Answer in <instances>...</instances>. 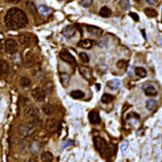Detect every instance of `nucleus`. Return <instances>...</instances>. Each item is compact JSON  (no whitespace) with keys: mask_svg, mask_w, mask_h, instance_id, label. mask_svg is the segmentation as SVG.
<instances>
[{"mask_svg":"<svg viewBox=\"0 0 162 162\" xmlns=\"http://www.w3.org/2000/svg\"><path fill=\"white\" fill-rule=\"evenodd\" d=\"M5 25L12 29L24 28L27 25L28 19L25 13L21 9L12 8L7 12L4 19Z\"/></svg>","mask_w":162,"mask_h":162,"instance_id":"nucleus-1","label":"nucleus"},{"mask_svg":"<svg viewBox=\"0 0 162 162\" xmlns=\"http://www.w3.org/2000/svg\"><path fill=\"white\" fill-rule=\"evenodd\" d=\"M19 134L21 137H30L35 133V127L33 126L32 123L29 122H25V123H22L19 127Z\"/></svg>","mask_w":162,"mask_h":162,"instance_id":"nucleus-2","label":"nucleus"},{"mask_svg":"<svg viewBox=\"0 0 162 162\" xmlns=\"http://www.w3.org/2000/svg\"><path fill=\"white\" fill-rule=\"evenodd\" d=\"M18 44H16V42L15 40H13V39H8L7 41L5 43V49L6 52H8L10 54H16V52H18Z\"/></svg>","mask_w":162,"mask_h":162,"instance_id":"nucleus-3","label":"nucleus"},{"mask_svg":"<svg viewBox=\"0 0 162 162\" xmlns=\"http://www.w3.org/2000/svg\"><path fill=\"white\" fill-rule=\"evenodd\" d=\"M93 143H94L95 148H96L99 153H104L106 148H107V144H106V141L104 140L103 138L95 137L93 139Z\"/></svg>","mask_w":162,"mask_h":162,"instance_id":"nucleus-4","label":"nucleus"},{"mask_svg":"<svg viewBox=\"0 0 162 162\" xmlns=\"http://www.w3.org/2000/svg\"><path fill=\"white\" fill-rule=\"evenodd\" d=\"M45 126L48 132L54 133L58 128V121L57 120H54V118H49V120H47V121H46Z\"/></svg>","mask_w":162,"mask_h":162,"instance_id":"nucleus-5","label":"nucleus"},{"mask_svg":"<svg viewBox=\"0 0 162 162\" xmlns=\"http://www.w3.org/2000/svg\"><path fill=\"white\" fill-rule=\"evenodd\" d=\"M59 57H60L62 60L67 62V63L71 64V65H76V59L72 54H70L67 51H61L59 52Z\"/></svg>","mask_w":162,"mask_h":162,"instance_id":"nucleus-6","label":"nucleus"},{"mask_svg":"<svg viewBox=\"0 0 162 162\" xmlns=\"http://www.w3.org/2000/svg\"><path fill=\"white\" fill-rule=\"evenodd\" d=\"M143 90L145 91V94L148 97H154L158 93L157 89L151 84H145V85L143 87Z\"/></svg>","mask_w":162,"mask_h":162,"instance_id":"nucleus-7","label":"nucleus"},{"mask_svg":"<svg viewBox=\"0 0 162 162\" xmlns=\"http://www.w3.org/2000/svg\"><path fill=\"white\" fill-rule=\"evenodd\" d=\"M32 96L34 98L35 101L37 102H43L45 100V97H46V94L44 93L43 89L40 87H35L34 89L32 90Z\"/></svg>","mask_w":162,"mask_h":162,"instance_id":"nucleus-8","label":"nucleus"},{"mask_svg":"<svg viewBox=\"0 0 162 162\" xmlns=\"http://www.w3.org/2000/svg\"><path fill=\"white\" fill-rule=\"evenodd\" d=\"M24 114H25L26 117L31 118H37V117H39V115H40V113H39L38 108L36 107V106H33V105L28 106V107L25 109Z\"/></svg>","mask_w":162,"mask_h":162,"instance_id":"nucleus-9","label":"nucleus"},{"mask_svg":"<svg viewBox=\"0 0 162 162\" xmlns=\"http://www.w3.org/2000/svg\"><path fill=\"white\" fill-rule=\"evenodd\" d=\"M88 120L92 124H99L101 122V118L96 111H90L88 114Z\"/></svg>","mask_w":162,"mask_h":162,"instance_id":"nucleus-10","label":"nucleus"},{"mask_svg":"<svg viewBox=\"0 0 162 162\" xmlns=\"http://www.w3.org/2000/svg\"><path fill=\"white\" fill-rule=\"evenodd\" d=\"M158 104L157 101L154 100V99H148L146 101V109L150 112H154L157 109Z\"/></svg>","mask_w":162,"mask_h":162,"instance_id":"nucleus-11","label":"nucleus"},{"mask_svg":"<svg viewBox=\"0 0 162 162\" xmlns=\"http://www.w3.org/2000/svg\"><path fill=\"white\" fill-rule=\"evenodd\" d=\"M76 33V29L71 25L65 26L64 29L62 30V34H63L66 38H71L72 36H74Z\"/></svg>","mask_w":162,"mask_h":162,"instance_id":"nucleus-12","label":"nucleus"},{"mask_svg":"<svg viewBox=\"0 0 162 162\" xmlns=\"http://www.w3.org/2000/svg\"><path fill=\"white\" fill-rule=\"evenodd\" d=\"M80 73L85 79H87V81L92 80V72L88 67H81L80 68Z\"/></svg>","mask_w":162,"mask_h":162,"instance_id":"nucleus-13","label":"nucleus"},{"mask_svg":"<svg viewBox=\"0 0 162 162\" xmlns=\"http://www.w3.org/2000/svg\"><path fill=\"white\" fill-rule=\"evenodd\" d=\"M42 89L46 95H52V92H54V85H52V82L51 81L47 82H45L44 85H43Z\"/></svg>","mask_w":162,"mask_h":162,"instance_id":"nucleus-14","label":"nucleus"},{"mask_svg":"<svg viewBox=\"0 0 162 162\" xmlns=\"http://www.w3.org/2000/svg\"><path fill=\"white\" fill-rule=\"evenodd\" d=\"M120 85H121V82L118 79H114V80H111L107 82L108 87L112 89V90H117V89L120 87Z\"/></svg>","mask_w":162,"mask_h":162,"instance_id":"nucleus-15","label":"nucleus"},{"mask_svg":"<svg viewBox=\"0 0 162 162\" xmlns=\"http://www.w3.org/2000/svg\"><path fill=\"white\" fill-rule=\"evenodd\" d=\"M10 71V65L7 61L0 60V74H7Z\"/></svg>","mask_w":162,"mask_h":162,"instance_id":"nucleus-16","label":"nucleus"},{"mask_svg":"<svg viewBox=\"0 0 162 162\" xmlns=\"http://www.w3.org/2000/svg\"><path fill=\"white\" fill-rule=\"evenodd\" d=\"M87 32L88 33H90L91 35H93V36H99L102 33V30L100 28H98L96 27V26H90V25H87Z\"/></svg>","mask_w":162,"mask_h":162,"instance_id":"nucleus-17","label":"nucleus"},{"mask_svg":"<svg viewBox=\"0 0 162 162\" xmlns=\"http://www.w3.org/2000/svg\"><path fill=\"white\" fill-rule=\"evenodd\" d=\"M33 76L37 81H43L45 79V74L40 68H36L33 70Z\"/></svg>","mask_w":162,"mask_h":162,"instance_id":"nucleus-18","label":"nucleus"},{"mask_svg":"<svg viewBox=\"0 0 162 162\" xmlns=\"http://www.w3.org/2000/svg\"><path fill=\"white\" fill-rule=\"evenodd\" d=\"M41 160L42 162H52L54 160V155L49 151H45L41 154Z\"/></svg>","mask_w":162,"mask_h":162,"instance_id":"nucleus-19","label":"nucleus"},{"mask_svg":"<svg viewBox=\"0 0 162 162\" xmlns=\"http://www.w3.org/2000/svg\"><path fill=\"white\" fill-rule=\"evenodd\" d=\"M92 45H93V42L91 40H89V39H85V40H82L80 43H79V47H81L82 49H90L92 47Z\"/></svg>","mask_w":162,"mask_h":162,"instance_id":"nucleus-20","label":"nucleus"},{"mask_svg":"<svg viewBox=\"0 0 162 162\" xmlns=\"http://www.w3.org/2000/svg\"><path fill=\"white\" fill-rule=\"evenodd\" d=\"M42 110H43V113H44L45 115H52L54 113V108L49 104L43 106Z\"/></svg>","mask_w":162,"mask_h":162,"instance_id":"nucleus-21","label":"nucleus"},{"mask_svg":"<svg viewBox=\"0 0 162 162\" xmlns=\"http://www.w3.org/2000/svg\"><path fill=\"white\" fill-rule=\"evenodd\" d=\"M42 150V144L39 142H33L30 147V151L33 153H38Z\"/></svg>","mask_w":162,"mask_h":162,"instance_id":"nucleus-22","label":"nucleus"},{"mask_svg":"<svg viewBox=\"0 0 162 162\" xmlns=\"http://www.w3.org/2000/svg\"><path fill=\"white\" fill-rule=\"evenodd\" d=\"M19 84L24 88H28L31 85V80L28 77H22Z\"/></svg>","mask_w":162,"mask_h":162,"instance_id":"nucleus-23","label":"nucleus"},{"mask_svg":"<svg viewBox=\"0 0 162 162\" xmlns=\"http://www.w3.org/2000/svg\"><path fill=\"white\" fill-rule=\"evenodd\" d=\"M112 14L111 10L109 9L107 6H104V7H102L100 9V11H99V15L101 16H103V18H108V16H110Z\"/></svg>","mask_w":162,"mask_h":162,"instance_id":"nucleus-24","label":"nucleus"},{"mask_svg":"<svg viewBox=\"0 0 162 162\" xmlns=\"http://www.w3.org/2000/svg\"><path fill=\"white\" fill-rule=\"evenodd\" d=\"M19 40L21 42L22 45H26L28 44V42L30 41V36L28 34H26V33H24V34H21L19 37Z\"/></svg>","mask_w":162,"mask_h":162,"instance_id":"nucleus-25","label":"nucleus"},{"mask_svg":"<svg viewBox=\"0 0 162 162\" xmlns=\"http://www.w3.org/2000/svg\"><path fill=\"white\" fill-rule=\"evenodd\" d=\"M38 11H39V13H40V14H41L42 16H49V15L52 13L51 9L48 8L47 6H44V5L40 6V7L38 8Z\"/></svg>","mask_w":162,"mask_h":162,"instance_id":"nucleus-26","label":"nucleus"},{"mask_svg":"<svg viewBox=\"0 0 162 162\" xmlns=\"http://www.w3.org/2000/svg\"><path fill=\"white\" fill-rule=\"evenodd\" d=\"M135 75L140 78H145L147 76V71L143 67H136L135 68Z\"/></svg>","mask_w":162,"mask_h":162,"instance_id":"nucleus-27","label":"nucleus"},{"mask_svg":"<svg viewBox=\"0 0 162 162\" xmlns=\"http://www.w3.org/2000/svg\"><path fill=\"white\" fill-rule=\"evenodd\" d=\"M69 81H70V76H69L67 73H61L60 74V82L64 87H67Z\"/></svg>","mask_w":162,"mask_h":162,"instance_id":"nucleus-28","label":"nucleus"},{"mask_svg":"<svg viewBox=\"0 0 162 162\" xmlns=\"http://www.w3.org/2000/svg\"><path fill=\"white\" fill-rule=\"evenodd\" d=\"M71 97L74 99H81L85 97V93L82 90H73L71 92Z\"/></svg>","mask_w":162,"mask_h":162,"instance_id":"nucleus-29","label":"nucleus"},{"mask_svg":"<svg viewBox=\"0 0 162 162\" xmlns=\"http://www.w3.org/2000/svg\"><path fill=\"white\" fill-rule=\"evenodd\" d=\"M32 125L34 126L35 128L36 127H39V128H41L42 126H43V121H42V120L39 117H37V118H32Z\"/></svg>","mask_w":162,"mask_h":162,"instance_id":"nucleus-30","label":"nucleus"},{"mask_svg":"<svg viewBox=\"0 0 162 162\" xmlns=\"http://www.w3.org/2000/svg\"><path fill=\"white\" fill-rule=\"evenodd\" d=\"M114 100V97L112 96L111 94H104L103 96H102L101 98V101H102V103H104V104H109V103H111L112 101Z\"/></svg>","mask_w":162,"mask_h":162,"instance_id":"nucleus-31","label":"nucleus"},{"mask_svg":"<svg viewBox=\"0 0 162 162\" xmlns=\"http://www.w3.org/2000/svg\"><path fill=\"white\" fill-rule=\"evenodd\" d=\"M145 14H146L148 16H150V18H154V16H157V12L155 11L154 9L153 8H147L145 9Z\"/></svg>","mask_w":162,"mask_h":162,"instance_id":"nucleus-32","label":"nucleus"},{"mask_svg":"<svg viewBox=\"0 0 162 162\" xmlns=\"http://www.w3.org/2000/svg\"><path fill=\"white\" fill-rule=\"evenodd\" d=\"M120 6L124 10H127L129 8L130 6V3H129V0H120Z\"/></svg>","mask_w":162,"mask_h":162,"instance_id":"nucleus-33","label":"nucleus"},{"mask_svg":"<svg viewBox=\"0 0 162 162\" xmlns=\"http://www.w3.org/2000/svg\"><path fill=\"white\" fill-rule=\"evenodd\" d=\"M80 58L84 63H88L89 62V57L85 52H80Z\"/></svg>","mask_w":162,"mask_h":162,"instance_id":"nucleus-34","label":"nucleus"},{"mask_svg":"<svg viewBox=\"0 0 162 162\" xmlns=\"http://www.w3.org/2000/svg\"><path fill=\"white\" fill-rule=\"evenodd\" d=\"M13 61H14V63L19 64L22 61V57L19 54H15L14 57H13Z\"/></svg>","mask_w":162,"mask_h":162,"instance_id":"nucleus-35","label":"nucleus"},{"mask_svg":"<svg viewBox=\"0 0 162 162\" xmlns=\"http://www.w3.org/2000/svg\"><path fill=\"white\" fill-rule=\"evenodd\" d=\"M92 3H93V0H82V4L85 7H90Z\"/></svg>","mask_w":162,"mask_h":162,"instance_id":"nucleus-36","label":"nucleus"},{"mask_svg":"<svg viewBox=\"0 0 162 162\" xmlns=\"http://www.w3.org/2000/svg\"><path fill=\"white\" fill-rule=\"evenodd\" d=\"M127 61H125V60H120L117 63V66L118 68H124V67H126L127 66Z\"/></svg>","mask_w":162,"mask_h":162,"instance_id":"nucleus-37","label":"nucleus"},{"mask_svg":"<svg viewBox=\"0 0 162 162\" xmlns=\"http://www.w3.org/2000/svg\"><path fill=\"white\" fill-rule=\"evenodd\" d=\"M127 147H128V143L127 142H123V143L121 144V153H124L125 151H126V150H127Z\"/></svg>","mask_w":162,"mask_h":162,"instance_id":"nucleus-38","label":"nucleus"},{"mask_svg":"<svg viewBox=\"0 0 162 162\" xmlns=\"http://www.w3.org/2000/svg\"><path fill=\"white\" fill-rule=\"evenodd\" d=\"M28 6H29V11L31 12V14H33V15H35L36 14V9H35V7H34V4L33 3H29L28 4Z\"/></svg>","mask_w":162,"mask_h":162,"instance_id":"nucleus-39","label":"nucleus"},{"mask_svg":"<svg viewBox=\"0 0 162 162\" xmlns=\"http://www.w3.org/2000/svg\"><path fill=\"white\" fill-rule=\"evenodd\" d=\"M146 1L148 4H150V5H155L158 3V0H146Z\"/></svg>","mask_w":162,"mask_h":162,"instance_id":"nucleus-40","label":"nucleus"},{"mask_svg":"<svg viewBox=\"0 0 162 162\" xmlns=\"http://www.w3.org/2000/svg\"><path fill=\"white\" fill-rule=\"evenodd\" d=\"M130 16H131L132 19H134V21H136V22L139 19V16H137L136 13H130Z\"/></svg>","mask_w":162,"mask_h":162,"instance_id":"nucleus-41","label":"nucleus"},{"mask_svg":"<svg viewBox=\"0 0 162 162\" xmlns=\"http://www.w3.org/2000/svg\"><path fill=\"white\" fill-rule=\"evenodd\" d=\"M72 144H73V143H72V142H70V141L66 142V143H65V144L63 145V147H62V148H61V150L63 151V150H64V148H65L66 147H67V146H70V145H72Z\"/></svg>","mask_w":162,"mask_h":162,"instance_id":"nucleus-42","label":"nucleus"},{"mask_svg":"<svg viewBox=\"0 0 162 162\" xmlns=\"http://www.w3.org/2000/svg\"><path fill=\"white\" fill-rule=\"evenodd\" d=\"M5 46L4 44H3V40L2 39H0V52H2L3 51V48H4Z\"/></svg>","mask_w":162,"mask_h":162,"instance_id":"nucleus-43","label":"nucleus"},{"mask_svg":"<svg viewBox=\"0 0 162 162\" xmlns=\"http://www.w3.org/2000/svg\"><path fill=\"white\" fill-rule=\"evenodd\" d=\"M6 1H8V2H10V3H19V0H6Z\"/></svg>","mask_w":162,"mask_h":162,"instance_id":"nucleus-44","label":"nucleus"},{"mask_svg":"<svg viewBox=\"0 0 162 162\" xmlns=\"http://www.w3.org/2000/svg\"><path fill=\"white\" fill-rule=\"evenodd\" d=\"M27 162H37V160H36L35 158H30V159H29Z\"/></svg>","mask_w":162,"mask_h":162,"instance_id":"nucleus-45","label":"nucleus"},{"mask_svg":"<svg viewBox=\"0 0 162 162\" xmlns=\"http://www.w3.org/2000/svg\"><path fill=\"white\" fill-rule=\"evenodd\" d=\"M58 1H61V0H58Z\"/></svg>","mask_w":162,"mask_h":162,"instance_id":"nucleus-46","label":"nucleus"}]
</instances>
